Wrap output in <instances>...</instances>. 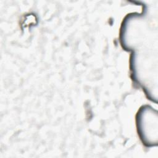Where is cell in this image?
<instances>
[{
    "instance_id": "6da1fadb",
    "label": "cell",
    "mask_w": 158,
    "mask_h": 158,
    "mask_svg": "<svg viewBox=\"0 0 158 158\" xmlns=\"http://www.w3.org/2000/svg\"><path fill=\"white\" fill-rule=\"evenodd\" d=\"M152 108L148 106H142L136 116L138 134L143 143L148 146L157 144V115Z\"/></svg>"
}]
</instances>
